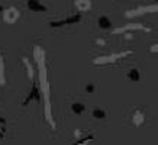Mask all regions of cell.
Segmentation results:
<instances>
[{
	"label": "cell",
	"mask_w": 158,
	"mask_h": 145,
	"mask_svg": "<svg viewBox=\"0 0 158 145\" xmlns=\"http://www.w3.org/2000/svg\"><path fill=\"white\" fill-rule=\"evenodd\" d=\"M34 57L35 61L38 64V77L41 83V93H42V100H44V115L45 119L49 125L55 129V122L52 118V103H51V83L48 80V67L45 63V51L41 47H35L34 48Z\"/></svg>",
	"instance_id": "6da1fadb"
},
{
	"label": "cell",
	"mask_w": 158,
	"mask_h": 145,
	"mask_svg": "<svg viewBox=\"0 0 158 145\" xmlns=\"http://www.w3.org/2000/svg\"><path fill=\"white\" fill-rule=\"evenodd\" d=\"M134 51L132 49H128V51H122V52H113V54H107V55H100V57H96L93 60V64L94 65H107V64H113L116 61H120L123 60L125 57H129L132 55Z\"/></svg>",
	"instance_id": "7a4b0ae2"
},
{
	"label": "cell",
	"mask_w": 158,
	"mask_h": 145,
	"mask_svg": "<svg viewBox=\"0 0 158 145\" xmlns=\"http://www.w3.org/2000/svg\"><path fill=\"white\" fill-rule=\"evenodd\" d=\"M147 13H158V3H152V5H147V6H138L135 9L128 10L125 16L126 18H138V16H142V14Z\"/></svg>",
	"instance_id": "3957f363"
},
{
	"label": "cell",
	"mask_w": 158,
	"mask_h": 145,
	"mask_svg": "<svg viewBox=\"0 0 158 145\" xmlns=\"http://www.w3.org/2000/svg\"><path fill=\"white\" fill-rule=\"evenodd\" d=\"M83 16L80 12H77L74 14H70L64 19H58V20H51L49 22V26L51 28H64V26H71V25H76L78 22H81Z\"/></svg>",
	"instance_id": "277c9868"
},
{
	"label": "cell",
	"mask_w": 158,
	"mask_h": 145,
	"mask_svg": "<svg viewBox=\"0 0 158 145\" xmlns=\"http://www.w3.org/2000/svg\"><path fill=\"white\" fill-rule=\"evenodd\" d=\"M145 109L144 106H136L134 107V110H132V116H131V121H132V125L135 128H141V126L145 125V122H147V115H145Z\"/></svg>",
	"instance_id": "5b68a950"
},
{
	"label": "cell",
	"mask_w": 158,
	"mask_h": 145,
	"mask_svg": "<svg viewBox=\"0 0 158 145\" xmlns=\"http://www.w3.org/2000/svg\"><path fill=\"white\" fill-rule=\"evenodd\" d=\"M32 102H35V103H41V102H42L41 89H39L38 84L35 81H32V89H31V92L28 93V96L22 100V106H28V105H31Z\"/></svg>",
	"instance_id": "8992f818"
},
{
	"label": "cell",
	"mask_w": 158,
	"mask_h": 145,
	"mask_svg": "<svg viewBox=\"0 0 158 145\" xmlns=\"http://www.w3.org/2000/svg\"><path fill=\"white\" fill-rule=\"evenodd\" d=\"M2 18H3V22H5L6 25H15L18 22V19L20 18V12H19V9H16L15 6H9V7L3 9Z\"/></svg>",
	"instance_id": "52a82bcc"
},
{
	"label": "cell",
	"mask_w": 158,
	"mask_h": 145,
	"mask_svg": "<svg viewBox=\"0 0 158 145\" xmlns=\"http://www.w3.org/2000/svg\"><path fill=\"white\" fill-rule=\"evenodd\" d=\"M126 31H131V32H135V31H145V32H152V29L145 26L142 23H129L126 26H120V28H116L113 29V35H118V34H123Z\"/></svg>",
	"instance_id": "ba28073f"
},
{
	"label": "cell",
	"mask_w": 158,
	"mask_h": 145,
	"mask_svg": "<svg viewBox=\"0 0 158 145\" xmlns=\"http://www.w3.org/2000/svg\"><path fill=\"white\" fill-rule=\"evenodd\" d=\"M26 7L32 13H45V12H48V7L44 3H41V0H28Z\"/></svg>",
	"instance_id": "9c48e42d"
},
{
	"label": "cell",
	"mask_w": 158,
	"mask_h": 145,
	"mask_svg": "<svg viewBox=\"0 0 158 145\" xmlns=\"http://www.w3.org/2000/svg\"><path fill=\"white\" fill-rule=\"evenodd\" d=\"M97 26H99V29H102V31H109V29L113 28V23H112V20H110L109 16L100 14L99 19H97Z\"/></svg>",
	"instance_id": "30bf717a"
},
{
	"label": "cell",
	"mask_w": 158,
	"mask_h": 145,
	"mask_svg": "<svg viewBox=\"0 0 158 145\" xmlns=\"http://www.w3.org/2000/svg\"><path fill=\"white\" fill-rule=\"evenodd\" d=\"M91 116H93V119H97V121H103V119H107V110H106L105 107H100V106H94L91 109Z\"/></svg>",
	"instance_id": "8fae6325"
},
{
	"label": "cell",
	"mask_w": 158,
	"mask_h": 145,
	"mask_svg": "<svg viewBox=\"0 0 158 145\" xmlns=\"http://www.w3.org/2000/svg\"><path fill=\"white\" fill-rule=\"evenodd\" d=\"M74 6H76L77 12H80V13H84V12L91 10L90 0H74Z\"/></svg>",
	"instance_id": "7c38bea8"
},
{
	"label": "cell",
	"mask_w": 158,
	"mask_h": 145,
	"mask_svg": "<svg viewBox=\"0 0 158 145\" xmlns=\"http://www.w3.org/2000/svg\"><path fill=\"white\" fill-rule=\"evenodd\" d=\"M22 64H23L25 70H26V76H28V78L31 80V81H34V78H35V68H34V65L31 64V61H29L26 57H22Z\"/></svg>",
	"instance_id": "4fadbf2b"
},
{
	"label": "cell",
	"mask_w": 158,
	"mask_h": 145,
	"mask_svg": "<svg viewBox=\"0 0 158 145\" xmlns=\"http://www.w3.org/2000/svg\"><path fill=\"white\" fill-rule=\"evenodd\" d=\"M6 84V61H5V55L0 51V86H5Z\"/></svg>",
	"instance_id": "5bb4252c"
},
{
	"label": "cell",
	"mask_w": 158,
	"mask_h": 145,
	"mask_svg": "<svg viewBox=\"0 0 158 145\" xmlns=\"http://www.w3.org/2000/svg\"><path fill=\"white\" fill-rule=\"evenodd\" d=\"M70 110H71L74 115L80 116L87 110V107L84 103H81V102H74V103H71V106H70Z\"/></svg>",
	"instance_id": "9a60e30c"
},
{
	"label": "cell",
	"mask_w": 158,
	"mask_h": 145,
	"mask_svg": "<svg viewBox=\"0 0 158 145\" xmlns=\"http://www.w3.org/2000/svg\"><path fill=\"white\" fill-rule=\"evenodd\" d=\"M126 77H128V80H129V81L138 83V81H141L142 74H141V71H139L138 68H131L129 71L126 72Z\"/></svg>",
	"instance_id": "2e32d148"
},
{
	"label": "cell",
	"mask_w": 158,
	"mask_h": 145,
	"mask_svg": "<svg viewBox=\"0 0 158 145\" xmlns=\"http://www.w3.org/2000/svg\"><path fill=\"white\" fill-rule=\"evenodd\" d=\"M6 119L5 118H0V141L6 136Z\"/></svg>",
	"instance_id": "e0dca14e"
},
{
	"label": "cell",
	"mask_w": 158,
	"mask_h": 145,
	"mask_svg": "<svg viewBox=\"0 0 158 145\" xmlns=\"http://www.w3.org/2000/svg\"><path fill=\"white\" fill-rule=\"evenodd\" d=\"M94 138H96L94 135H86V136H83V138H80L77 144H89L91 141H94Z\"/></svg>",
	"instance_id": "ac0fdd59"
},
{
	"label": "cell",
	"mask_w": 158,
	"mask_h": 145,
	"mask_svg": "<svg viewBox=\"0 0 158 145\" xmlns=\"http://www.w3.org/2000/svg\"><path fill=\"white\" fill-rule=\"evenodd\" d=\"M94 92H96V84L94 83H89L86 86V93L87 94H93Z\"/></svg>",
	"instance_id": "d6986e66"
},
{
	"label": "cell",
	"mask_w": 158,
	"mask_h": 145,
	"mask_svg": "<svg viewBox=\"0 0 158 145\" xmlns=\"http://www.w3.org/2000/svg\"><path fill=\"white\" fill-rule=\"evenodd\" d=\"M94 44H96L97 47H100V48H105L106 45H107V41H106L105 38H99L94 41Z\"/></svg>",
	"instance_id": "ffe728a7"
},
{
	"label": "cell",
	"mask_w": 158,
	"mask_h": 145,
	"mask_svg": "<svg viewBox=\"0 0 158 145\" xmlns=\"http://www.w3.org/2000/svg\"><path fill=\"white\" fill-rule=\"evenodd\" d=\"M149 52H151V54H157V55H158V42L152 44V45L149 47Z\"/></svg>",
	"instance_id": "44dd1931"
},
{
	"label": "cell",
	"mask_w": 158,
	"mask_h": 145,
	"mask_svg": "<svg viewBox=\"0 0 158 145\" xmlns=\"http://www.w3.org/2000/svg\"><path fill=\"white\" fill-rule=\"evenodd\" d=\"M125 34V39H126V41H132V39H134V32H131V31H126V32H123Z\"/></svg>",
	"instance_id": "7402d4cb"
},
{
	"label": "cell",
	"mask_w": 158,
	"mask_h": 145,
	"mask_svg": "<svg viewBox=\"0 0 158 145\" xmlns=\"http://www.w3.org/2000/svg\"><path fill=\"white\" fill-rule=\"evenodd\" d=\"M3 9H5V7H3V5H2V0H0V14H2V12H3Z\"/></svg>",
	"instance_id": "603a6c76"
},
{
	"label": "cell",
	"mask_w": 158,
	"mask_h": 145,
	"mask_svg": "<svg viewBox=\"0 0 158 145\" xmlns=\"http://www.w3.org/2000/svg\"><path fill=\"white\" fill-rule=\"evenodd\" d=\"M152 2H154V3H158V0H152Z\"/></svg>",
	"instance_id": "cb8c5ba5"
}]
</instances>
